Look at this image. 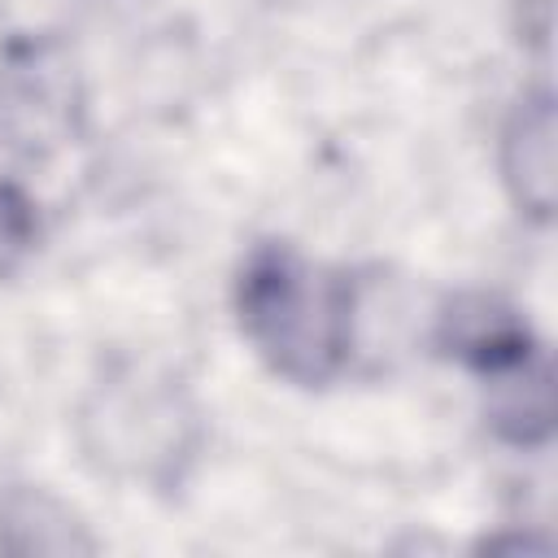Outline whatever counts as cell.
<instances>
[{
  "mask_svg": "<svg viewBox=\"0 0 558 558\" xmlns=\"http://www.w3.org/2000/svg\"><path fill=\"white\" fill-rule=\"evenodd\" d=\"M35 244V205L22 187L0 183V270H9Z\"/></svg>",
  "mask_w": 558,
  "mask_h": 558,
  "instance_id": "obj_5",
  "label": "cell"
},
{
  "mask_svg": "<svg viewBox=\"0 0 558 558\" xmlns=\"http://www.w3.org/2000/svg\"><path fill=\"white\" fill-rule=\"evenodd\" d=\"M235 318L253 353L301 388L331 384L353 353V283L292 244H257L235 275Z\"/></svg>",
  "mask_w": 558,
  "mask_h": 558,
  "instance_id": "obj_1",
  "label": "cell"
},
{
  "mask_svg": "<svg viewBox=\"0 0 558 558\" xmlns=\"http://www.w3.org/2000/svg\"><path fill=\"white\" fill-rule=\"evenodd\" d=\"M501 174L519 214L545 222L554 209V92L532 87L501 126Z\"/></svg>",
  "mask_w": 558,
  "mask_h": 558,
  "instance_id": "obj_3",
  "label": "cell"
},
{
  "mask_svg": "<svg viewBox=\"0 0 558 558\" xmlns=\"http://www.w3.org/2000/svg\"><path fill=\"white\" fill-rule=\"evenodd\" d=\"M523 4L536 9V35H545L549 31V0H523Z\"/></svg>",
  "mask_w": 558,
  "mask_h": 558,
  "instance_id": "obj_6",
  "label": "cell"
},
{
  "mask_svg": "<svg viewBox=\"0 0 558 558\" xmlns=\"http://www.w3.org/2000/svg\"><path fill=\"white\" fill-rule=\"evenodd\" d=\"M436 344L484 379V388H497L536 362H545V349L536 344L527 318L506 305L493 292H458L436 323Z\"/></svg>",
  "mask_w": 558,
  "mask_h": 558,
  "instance_id": "obj_2",
  "label": "cell"
},
{
  "mask_svg": "<svg viewBox=\"0 0 558 558\" xmlns=\"http://www.w3.org/2000/svg\"><path fill=\"white\" fill-rule=\"evenodd\" d=\"M9 87L0 92L4 122L13 140H26L31 148L44 140H57L70 126L74 113V78L65 74V61H57L48 48H26L9 61Z\"/></svg>",
  "mask_w": 558,
  "mask_h": 558,
  "instance_id": "obj_4",
  "label": "cell"
}]
</instances>
